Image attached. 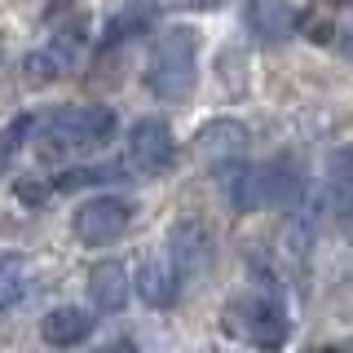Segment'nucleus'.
Listing matches in <instances>:
<instances>
[{"instance_id":"14","label":"nucleus","mask_w":353,"mask_h":353,"mask_svg":"<svg viewBox=\"0 0 353 353\" xmlns=\"http://www.w3.org/2000/svg\"><path fill=\"white\" fill-rule=\"evenodd\" d=\"M327 208L336 216H345L353 208V146H340L336 154L327 159Z\"/></svg>"},{"instance_id":"8","label":"nucleus","mask_w":353,"mask_h":353,"mask_svg":"<svg viewBox=\"0 0 353 353\" xmlns=\"http://www.w3.org/2000/svg\"><path fill=\"white\" fill-rule=\"evenodd\" d=\"M132 292H137L150 309H172L176 301H181V292H185V279H181V270L168 261V252L154 248L150 256L137 265V274H132Z\"/></svg>"},{"instance_id":"10","label":"nucleus","mask_w":353,"mask_h":353,"mask_svg":"<svg viewBox=\"0 0 353 353\" xmlns=\"http://www.w3.org/2000/svg\"><path fill=\"white\" fill-rule=\"evenodd\" d=\"M84 292H88V309H93V314H119V309L128 305V296H132V274H128V265L115 261V256L97 261L93 270H88Z\"/></svg>"},{"instance_id":"21","label":"nucleus","mask_w":353,"mask_h":353,"mask_svg":"<svg viewBox=\"0 0 353 353\" xmlns=\"http://www.w3.org/2000/svg\"><path fill=\"white\" fill-rule=\"evenodd\" d=\"M340 221H345V230H349V239H353V208H349V212L340 216Z\"/></svg>"},{"instance_id":"12","label":"nucleus","mask_w":353,"mask_h":353,"mask_svg":"<svg viewBox=\"0 0 353 353\" xmlns=\"http://www.w3.org/2000/svg\"><path fill=\"white\" fill-rule=\"evenodd\" d=\"M199 154H203L208 163H212V172L221 168V163L230 159H243V141H248V132H243V124H234V119H212V124L199 128Z\"/></svg>"},{"instance_id":"22","label":"nucleus","mask_w":353,"mask_h":353,"mask_svg":"<svg viewBox=\"0 0 353 353\" xmlns=\"http://www.w3.org/2000/svg\"><path fill=\"white\" fill-rule=\"evenodd\" d=\"M323 353H353V349H323Z\"/></svg>"},{"instance_id":"2","label":"nucleus","mask_w":353,"mask_h":353,"mask_svg":"<svg viewBox=\"0 0 353 353\" xmlns=\"http://www.w3.org/2000/svg\"><path fill=\"white\" fill-rule=\"evenodd\" d=\"M141 84L159 102H185L199 84V31L194 27H163L150 40Z\"/></svg>"},{"instance_id":"6","label":"nucleus","mask_w":353,"mask_h":353,"mask_svg":"<svg viewBox=\"0 0 353 353\" xmlns=\"http://www.w3.org/2000/svg\"><path fill=\"white\" fill-rule=\"evenodd\" d=\"M132 216H137V203L128 194H88L80 208L71 212V234L84 243V248H110L115 239L128 234Z\"/></svg>"},{"instance_id":"19","label":"nucleus","mask_w":353,"mask_h":353,"mask_svg":"<svg viewBox=\"0 0 353 353\" xmlns=\"http://www.w3.org/2000/svg\"><path fill=\"white\" fill-rule=\"evenodd\" d=\"M336 49H340V58H345V62L353 66V22H349V27L336 36Z\"/></svg>"},{"instance_id":"3","label":"nucleus","mask_w":353,"mask_h":353,"mask_svg":"<svg viewBox=\"0 0 353 353\" xmlns=\"http://www.w3.org/2000/svg\"><path fill=\"white\" fill-rule=\"evenodd\" d=\"M225 331L234 340H243V345L252 349H283L287 340H292V314H287L283 296L274 292L270 283L252 287V292H239L234 301L225 305Z\"/></svg>"},{"instance_id":"5","label":"nucleus","mask_w":353,"mask_h":353,"mask_svg":"<svg viewBox=\"0 0 353 353\" xmlns=\"http://www.w3.org/2000/svg\"><path fill=\"white\" fill-rule=\"evenodd\" d=\"M84 53H88V27L84 22H62L53 36H44L36 49L22 58V75H27L31 84L66 80V75L84 62Z\"/></svg>"},{"instance_id":"7","label":"nucleus","mask_w":353,"mask_h":353,"mask_svg":"<svg viewBox=\"0 0 353 353\" xmlns=\"http://www.w3.org/2000/svg\"><path fill=\"white\" fill-rule=\"evenodd\" d=\"M159 248L168 252V261L181 270V279L194 283L199 274H208V265H212V230H208L199 216H181Z\"/></svg>"},{"instance_id":"17","label":"nucleus","mask_w":353,"mask_h":353,"mask_svg":"<svg viewBox=\"0 0 353 353\" xmlns=\"http://www.w3.org/2000/svg\"><path fill=\"white\" fill-rule=\"evenodd\" d=\"M31 132H36V115H14L5 128H0V172L14 168V159L22 154V146L31 141Z\"/></svg>"},{"instance_id":"1","label":"nucleus","mask_w":353,"mask_h":353,"mask_svg":"<svg viewBox=\"0 0 353 353\" xmlns=\"http://www.w3.org/2000/svg\"><path fill=\"white\" fill-rule=\"evenodd\" d=\"M119 115L102 102H84V106H58L49 115H36V154L49 163H71L84 154H97L115 141Z\"/></svg>"},{"instance_id":"11","label":"nucleus","mask_w":353,"mask_h":353,"mask_svg":"<svg viewBox=\"0 0 353 353\" xmlns=\"http://www.w3.org/2000/svg\"><path fill=\"white\" fill-rule=\"evenodd\" d=\"M93 327H97V318L88 305H53L40 318V340L49 349H80L93 336Z\"/></svg>"},{"instance_id":"23","label":"nucleus","mask_w":353,"mask_h":353,"mask_svg":"<svg viewBox=\"0 0 353 353\" xmlns=\"http://www.w3.org/2000/svg\"><path fill=\"white\" fill-rule=\"evenodd\" d=\"M331 5H345V9H349V5H353V0H331Z\"/></svg>"},{"instance_id":"16","label":"nucleus","mask_w":353,"mask_h":353,"mask_svg":"<svg viewBox=\"0 0 353 353\" xmlns=\"http://www.w3.org/2000/svg\"><path fill=\"white\" fill-rule=\"evenodd\" d=\"M31 292V265L22 256H0V314L27 301Z\"/></svg>"},{"instance_id":"13","label":"nucleus","mask_w":353,"mask_h":353,"mask_svg":"<svg viewBox=\"0 0 353 353\" xmlns=\"http://www.w3.org/2000/svg\"><path fill=\"white\" fill-rule=\"evenodd\" d=\"M124 163H71L66 172H58L49 181V194H66V190H88V185H115L124 181Z\"/></svg>"},{"instance_id":"4","label":"nucleus","mask_w":353,"mask_h":353,"mask_svg":"<svg viewBox=\"0 0 353 353\" xmlns=\"http://www.w3.org/2000/svg\"><path fill=\"white\" fill-rule=\"evenodd\" d=\"M176 163V137H172V124L159 115H141L128 124V137H124V168L141 181H154V176L172 172Z\"/></svg>"},{"instance_id":"9","label":"nucleus","mask_w":353,"mask_h":353,"mask_svg":"<svg viewBox=\"0 0 353 353\" xmlns=\"http://www.w3.org/2000/svg\"><path fill=\"white\" fill-rule=\"evenodd\" d=\"M243 27L261 44H283L301 27V9H296L292 0H248V5H243Z\"/></svg>"},{"instance_id":"15","label":"nucleus","mask_w":353,"mask_h":353,"mask_svg":"<svg viewBox=\"0 0 353 353\" xmlns=\"http://www.w3.org/2000/svg\"><path fill=\"white\" fill-rule=\"evenodd\" d=\"M154 22V5L150 0H128L119 14H110L106 18V31H102V49H115V44H124L132 36H141Z\"/></svg>"},{"instance_id":"18","label":"nucleus","mask_w":353,"mask_h":353,"mask_svg":"<svg viewBox=\"0 0 353 353\" xmlns=\"http://www.w3.org/2000/svg\"><path fill=\"white\" fill-rule=\"evenodd\" d=\"M93 353H141L137 340H128V336H119V340H106V345H97Z\"/></svg>"},{"instance_id":"20","label":"nucleus","mask_w":353,"mask_h":353,"mask_svg":"<svg viewBox=\"0 0 353 353\" xmlns=\"http://www.w3.org/2000/svg\"><path fill=\"white\" fill-rule=\"evenodd\" d=\"M176 9H194V14H203V9H221L225 0H172Z\"/></svg>"}]
</instances>
